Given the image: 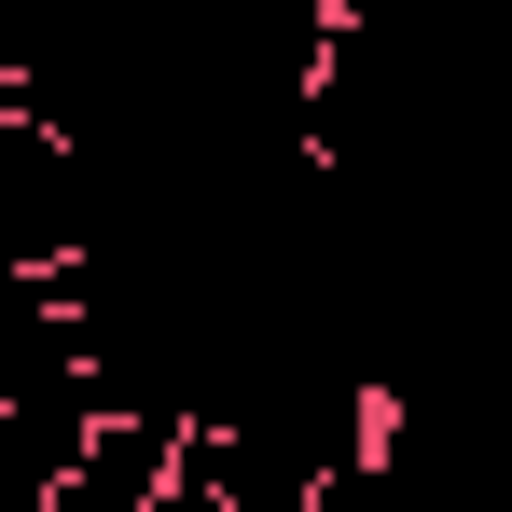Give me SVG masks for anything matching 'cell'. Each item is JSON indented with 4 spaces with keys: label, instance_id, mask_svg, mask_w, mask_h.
<instances>
[{
    "label": "cell",
    "instance_id": "obj_2",
    "mask_svg": "<svg viewBox=\"0 0 512 512\" xmlns=\"http://www.w3.org/2000/svg\"><path fill=\"white\" fill-rule=\"evenodd\" d=\"M167 471H180V429H167V416H111L84 457H70V485H56L42 512H153Z\"/></svg>",
    "mask_w": 512,
    "mask_h": 512
},
{
    "label": "cell",
    "instance_id": "obj_1",
    "mask_svg": "<svg viewBox=\"0 0 512 512\" xmlns=\"http://www.w3.org/2000/svg\"><path fill=\"white\" fill-rule=\"evenodd\" d=\"M97 429H111V402H97V374H56V388H28V402H0V499H56L70 485V457H84Z\"/></svg>",
    "mask_w": 512,
    "mask_h": 512
},
{
    "label": "cell",
    "instance_id": "obj_3",
    "mask_svg": "<svg viewBox=\"0 0 512 512\" xmlns=\"http://www.w3.org/2000/svg\"><path fill=\"white\" fill-rule=\"evenodd\" d=\"M153 512H222V499H194V485H180V471H167V499H153Z\"/></svg>",
    "mask_w": 512,
    "mask_h": 512
}]
</instances>
